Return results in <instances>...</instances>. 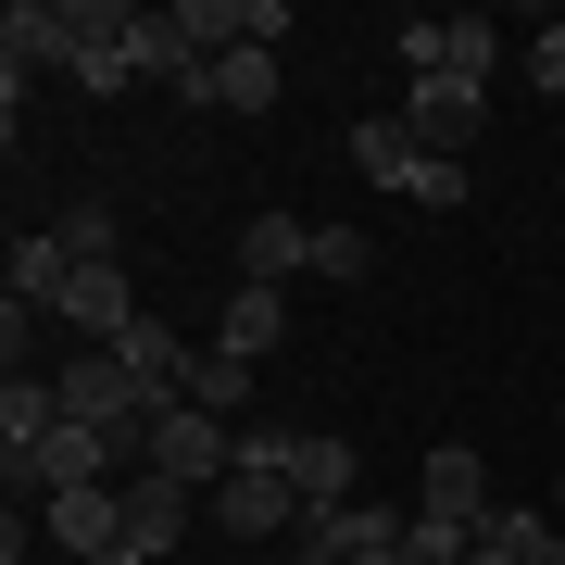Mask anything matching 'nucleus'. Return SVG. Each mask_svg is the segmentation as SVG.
<instances>
[{"label": "nucleus", "mask_w": 565, "mask_h": 565, "mask_svg": "<svg viewBox=\"0 0 565 565\" xmlns=\"http://www.w3.org/2000/svg\"><path fill=\"white\" fill-rule=\"evenodd\" d=\"M252 440L289 465V490H302V515H315V527L340 515V503H364V490H352V440H327V427H252Z\"/></svg>", "instance_id": "nucleus-6"}, {"label": "nucleus", "mask_w": 565, "mask_h": 565, "mask_svg": "<svg viewBox=\"0 0 565 565\" xmlns=\"http://www.w3.org/2000/svg\"><path fill=\"white\" fill-rule=\"evenodd\" d=\"M139 465H151V478H189V490H226V465H239V427L202 415V403H177V415H151Z\"/></svg>", "instance_id": "nucleus-4"}, {"label": "nucleus", "mask_w": 565, "mask_h": 565, "mask_svg": "<svg viewBox=\"0 0 565 565\" xmlns=\"http://www.w3.org/2000/svg\"><path fill=\"white\" fill-rule=\"evenodd\" d=\"M289 565H340V553H327V541H315V527H302V553H289Z\"/></svg>", "instance_id": "nucleus-28"}, {"label": "nucleus", "mask_w": 565, "mask_h": 565, "mask_svg": "<svg viewBox=\"0 0 565 565\" xmlns=\"http://www.w3.org/2000/svg\"><path fill=\"white\" fill-rule=\"evenodd\" d=\"M427 515H452V527H490V515H503V503H490L478 440H427Z\"/></svg>", "instance_id": "nucleus-11"}, {"label": "nucleus", "mask_w": 565, "mask_h": 565, "mask_svg": "<svg viewBox=\"0 0 565 565\" xmlns=\"http://www.w3.org/2000/svg\"><path fill=\"white\" fill-rule=\"evenodd\" d=\"M88 565H151V553H139V541H114V553H88Z\"/></svg>", "instance_id": "nucleus-27"}, {"label": "nucleus", "mask_w": 565, "mask_h": 565, "mask_svg": "<svg viewBox=\"0 0 565 565\" xmlns=\"http://www.w3.org/2000/svg\"><path fill=\"white\" fill-rule=\"evenodd\" d=\"M214 503H226V527H239V541H277V527H315V515H302V490H289V465L264 452L252 427H239V465H226V490H214Z\"/></svg>", "instance_id": "nucleus-5"}, {"label": "nucleus", "mask_w": 565, "mask_h": 565, "mask_svg": "<svg viewBox=\"0 0 565 565\" xmlns=\"http://www.w3.org/2000/svg\"><path fill=\"white\" fill-rule=\"evenodd\" d=\"M465 565H527V515H490V527H478V553H465Z\"/></svg>", "instance_id": "nucleus-25"}, {"label": "nucleus", "mask_w": 565, "mask_h": 565, "mask_svg": "<svg viewBox=\"0 0 565 565\" xmlns=\"http://www.w3.org/2000/svg\"><path fill=\"white\" fill-rule=\"evenodd\" d=\"M51 390H63V415H76V427H102V440H126V452L151 440V403H139V377H126V352H76Z\"/></svg>", "instance_id": "nucleus-3"}, {"label": "nucleus", "mask_w": 565, "mask_h": 565, "mask_svg": "<svg viewBox=\"0 0 565 565\" xmlns=\"http://www.w3.org/2000/svg\"><path fill=\"white\" fill-rule=\"evenodd\" d=\"M403 126H415V151H440V163H465V139L490 126V88L478 76H415V102H403Z\"/></svg>", "instance_id": "nucleus-9"}, {"label": "nucleus", "mask_w": 565, "mask_h": 565, "mask_svg": "<svg viewBox=\"0 0 565 565\" xmlns=\"http://www.w3.org/2000/svg\"><path fill=\"white\" fill-rule=\"evenodd\" d=\"M0 478H13V503H51V490H114V478H139V452H126V440H102V427H76V415H63L51 440L0 452Z\"/></svg>", "instance_id": "nucleus-1"}, {"label": "nucleus", "mask_w": 565, "mask_h": 565, "mask_svg": "<svg viewBox=\"0 0 565 565\" xmlns=\"http://www.w3.org/2000/svg\"><path fill=\"white\" fill-rule=\"evenodd\" d=\"M51 427H63V390H51V377H13V390H0V452L51 440Z\"/></svg>", "instance_id": "nucleus-19"}, {"label": "nucleus", "mask_w": 565, "mask_h": 565, "mask_svg": "<svg viewBox=\"0 0 565 565\" xmlns=\"http://www.w3.org/2000/svg\"><path fill=\"white\" fill-rule=\"evenodd\" d=\"M415 565H465V553H478V527H452V515H415V541H403Z\"/></svg>", "instance_id": "nucleus-21"}, {"label": "nucleus", "mask_w": 565, "mask_h": 565, "mask_svg": "<svg viewBox=\"0 0 565 565\" xmlns=\"http://www.w3.org/2000/svg\"><path fill=\"white\" fill-rule=\"evenodd\" d=\"M352 163H364L377 189H415V163H427V151H415V126H403V114H364V126H352Z\"/></svg>", "instance_id": "nucleus-17"}, {"label": "nucleus", "mask_w": 565, "mask_h": 565, "mask_svg": "<svg viewBox=\"0 0 565 565\" xmlns=\"http://www.w3.org/2000/svg\"><path fill=\"white\" fill-rule=\"evenodd\" d=\"M289 340V289H226V340L214 352H239V364H264Z\"/></svg>", "instance_id": "nucleus-16"}, {"label": "nucleus", "mask_w": 565, "mask_h": 565, "mask_svg": "<svg viewBox=\"0 0 565 565\" xmlns=\"http://www.w3.org/2000/svg\"><path fill=\"white\" fill-rule=\"evenodd\" d=\"M102 352H126V377H139L151 415H177V403H189V364H202V340H177L163 315H139V327H126V340H102Z\"/></svg>", "instance_id": "nucleus-10"}, {"label": "nucleus", "mask_w": 565, "mask_h": 565, "mask_svg": "<svg viewBox=\"0 0 565 565\" xmlns=\"http://www.w3.org/2000/svg\"><path fill=\"white\" fill-rule=\"evenodd\" d=\"M189 114H277V51H226L202 63V102Z\"/></svg>", "instance_id": "nucleus-15"}, {"label": "nucleus", "mask_w": 565, "mask_h": 565, "mask_svg": "<svg viewBox=\"0 0 565 565\" xmlns=\"http://www.w3.org/2000/svg\"><path fill=\"white\" fill-rule=\"evenodd\" d=\"M39 527H51L76 565H88V553H114V541H126V478H114V490H51V503H39Z\"/></svg>", "instance_id": "nucleus-13"}, {"label": "nucleus", "mask_w": 565, "mask_h": 565, "mask_svg": "<svg viewBox=\"0 0 565 565\" xmlns=\"http://www.w3.org/2000/svg\"><path fill=\"white\" fill-rule=\"evenodd\" d=\"M51 239H63V252H126V239H114V214H102V202H76V214H63V226H51Z\"/></svg>", "instance_id": "nucleus-24"}, {"label": "nucleus", "mask_w": 565, "mask_h": 565, "mask_svg": "<svg viewBox=\"0 0 565 565\" xmlns=\"http://www.w3.org/2000/svg\"><path fill=\"white\" fill-rule=\"evenodd\" d=\"M490 63H503V25H490V13L403 25V76H478V88H490Z\"/></svg>", "instance_id": "nucleus-7"}, {"label": "nucleus", "mask_w": 565, "mask_h": 565, "mask_svg": "<svg viewBox=\"0 0 565 565\" xmlns=\"http://www.w3.org/2000/svg\"><path fill=\"white\" fill-rule=\"evenodd\" d=\"M189 503H202L189 478H151V465H139V478H126V541H139V553H177L189 541Z\"/></svg>", "instance_id": "nucleus-14"}, {"label": "nucleus", "mask_w": 565, "mask_h": 565, "mask_svg": "<svg viewBox=\"0 0 565 565\" xmlns=\"http://www.w3.org/2000/svg\"><path fill=\"white\" fill-rule=\"evenodd\" d=\"M364 264H377V239H352V226H315V277H340V289H352Z\"/></svg>", "instance_id": "nucleus-20"}, {"label": "nucleus", "mask_w": 565, "mask_h": 565, "mask_svg": "<svg viewBox=\"0 0 565 565\" xmlns=\"http://www.w3.org/2000/svg\"><path fill=\"white\" fill-rule=\"evenodd\" d=\"M527 565H565V527H541V515H527Z\"/></svg>", "instance_id": "nucleus-26"}, {"label": "nucleus", "mask_w": 565, "mask_h": 565, "mask_svg": "<svg viewBox=\"0 0 565 565\" xmlns=\"http://www.w3.org/2000/svg\"><path fill=\"white\" fill-rule=\"evenodd\" d=\"M527 88H553V102H565V13L527 25Z\"/></svg>", "instance_id": "nucleus-23"}, {"label": "nucleus", "mask_w": 565, "mask_h": 565, "mask_svg": "<svg viewBox=\"0 0 565 565\" xmlns=\"http://www.w3.org/2000/svg\"><path fill=\"white\" fill-rule=\"evenodd\" d=\"M289 277H315V226L302 214H252L239 226V289H289Z\"/></svg>", "instance_id": "nucleus-12"}, {"label": "nucleus", "mask_w": 565, "mask_h": 565, "mask_svg": "<svg viewBox=\"0 0 565 565\" xmlns=\"http://www.w3.org/2000/svg\"><path fill=\"white\" fill-rule=\"evenodd\" d=\"M189 403L226 415V427H252V364L239 352H202V364H189Z\"/></svg>", "instance_id": "nucleus-18"}, {"label": "nucleus", "mask_w": 565, "mask_h": 565, "mask_svg": "<svg viewBox=\"0 0 565 565\" xmlns=\"http://www.w3.org/2000/svg\"><path fill=\"white\" fill-rule=\"evenodd\" d=\"M553 515H565V478H553Z\"/></svg>", "instance_id": "nucleus-29"}, {"label": "nucleus", "mask_w": 565, "mask_h": 565, "mask_svg": "<svg viewBox=\"0 0 565 565\" xmlns=\"http://www.w3.org/2000/svg\"><path fill=\"white\" fill-rule=\"evenodd\" d=\"M114 13H126V0H13L0 51H13V63H63V76H76V63L114 39Z\"/></svg>", "instance_id": "nucleus-2"}, {"label": "nucleus", "mask_w": 565, "mask_h": 565, "mask_svg": "<svg viewBox=\"0 0 565 565\" xmlns=\"http://www.w3.org/2000/svg\"><path fill=\"white\" fill-rule=\"evenodd\" d=\"M51 315L76 327L88 352L126 340V327H139V302H126V252H76V277H63V302H51Z\"/></svg>", "instance_id": "nucleus-8"}, {"label": "nucleus", "mask_w": 565, "mask_h": 565, "mask_svg": "<svg viewBox=\"0 0 565 565\" xmlns=\"http://www.w3.org/2000/svg\"><path fill=\"white\" fill-rule=\"evenodd\" d=\"M403 202H427V214H465V163H440V151H427V163H415V189H403Z\"/></svg>", "instance_id": "nucleus-22"}]
</instances>
